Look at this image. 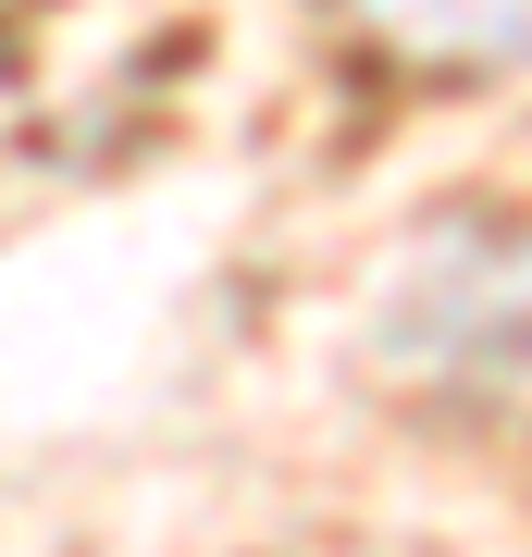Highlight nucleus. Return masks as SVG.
<instances>
[{
    "label": "nucleus",
    "instance_id": "obj_1",
    "mask_svg": "<svg viewBox=\"0 0 532 557\" xmlns=\"http://www.w3.org/2000/svg\"><path fill=\"white\" fill-rule=\"evenodd\" d=\"M347 25L409 75H508V62H532V0H347Z\"/></svg>",
    "mask_w": 532,
    "mask_h": 557
}]
</instances>
